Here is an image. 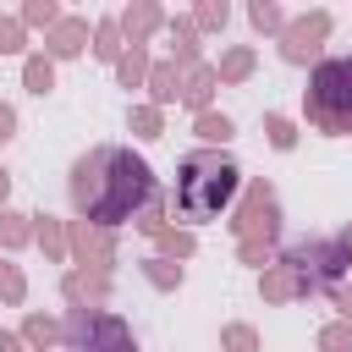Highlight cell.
Wrapping results in <instances>:
<instances>
[{"label": "cell", "mask_w": 352, "mask_h": 352, "mask_svg": "<svg viewBox=\"0 0 352 352\" xmlns=\"http://www.w3.org/2000/svg\"><path fill=\"white\" fill-rule=\"evenodd\" d=\"M28 231H22V214H6V242H22Z\"/></svg>", "instance_id": "29"}, {"label": "cell", "mask_w": 352, "mask_h": 352, "mask_svg": "<svg viewBox=\"0 0 352 352\" xmlns=\"http://www.w3.org/2000/svg\"><path fill=\"white\" fill-rule=\"evenodd\" d=\"M324 33H330V16H324V11H314L308 22H292V28H286V44H280V50H286V60H308V55L319 50V38H324Z\"/></svg>", "instance_id": "6"}, {"label": "cell", "mask_w": 352, "mask_h": 352, "mask_svg": "<svg viewBox=\"0 0 352 352\" xmlns=\"http://www.w3.org/2000/svg\"><path fill=\"white\" fill-rule=\"evenodd\" d=\"M209 82H214V72H192V82H187L182 94H187L192 104H204V99H209Z\"/></svg>", "instance_id": "16"}, {"label": "cell", "mask_w": 352, "mask_h": 352, "mask_svg": "<svg viewBox=\"0 0 352 352\" xmlns=\"http://www.w3.org/2000/svg\"><path fill=\"white\" fill-rule=\"evenodd\" d=\"M132 126L143 138H160V110H132Z\"/></svg>", "instance_id": "20"}, {"label": "cell", "mask_w": 352, "mask_h": 352, "mask_svg": "<svg viewBox=\"0 0 352 352\" xmlns=\"http://www.w3.org/2000/svg\"><path fill=\"white\" fill-rule=\"evenodd\" d=\"M138 72H143V55H138V50H132V55H126V60H121V77H126V82H132V77H138Z\"/></svg>", "instance_id": "28"}, {"label": "cell", "mask_w": 352, "mask_h": 352, "mask_svg": "<svg viewBox=\"0 0 352 352\" xmlns=\"http://www.w3.org/2000/svg\"><path fill=\"white\" fill-rule=\"evenodd\" d=\"M248 66H253V55H248V50H236V55H226L220 77H248Z\"/></svg>", "instance_id": "19"}, {"label": "cell", "mask_w": 352, "mask_h": 352, "mask_svg": "<svg viewBox=\"0 0 352 352\" xmlns=\"http://www.w3.org/2000/svg\"><path fill=\"white\" fill-rule=\"evenodd\" d=\"M154 22H160V11H148V6H143V11H132V16H126V33H132V44H138V33H143V28H154Z\"/></svg>", "instance_id": "18"}, {"label": "cell", "mask_w": 352, "mask_h": 352, "mask_svg": "<svg viewBox=\"0 0 352 352\" xmlns=\"http://www.w3.org/2000/svg\"><path fill=\"white\" fill-rule=\"evenodd\" d=\"M231 226H236V231H242L248 242H253V236H264V242H270V236H275V226H280L275 192H270L264 182H253V187H248V204H242V214H236Z\"/></svg>", "instance_id": "5"}, {"label": "cell", "mask_w": 352, "mask_h": 352, "mask_svg": "<svg viewBox=\"0 0 352 352\" xmlns=\"http://www.w3.org/2000/svg\"><path fill=\"white\" fill-rule=\"evenodd\" d=\"M50 50H55V55H77V50H82V22H60V33H55Z\"/></svg>", "instance_id": "9"}, {"label": "cell", "mask_w": 352, "mask_h": 352, "mask_svg": "<svg viewBox=\"0 0 352 352\" xmlns=\"http://www.w3.org/2000/svg\"><path fill=\"white\" fill-rule=\"evenodd\" d=\"M148 280H154V286H176V280H182V270H170L165 258H148Z\"/></svg>", "instance_id": "17"}, {"label": "cell", "mask_w": 352, "mask_h": 352, "mask_svg": "<svg viewBox=\"0 0 352 352\" xmlns=\"http://www.w3.org/2000/svg\"><path fill=\"white\" fill-rule=\"evenodd\" d=\"M0 352H22V346H16V341H11V336H6V341H0Z\"/></svg>", "instance_id": "31"}, {"label": "cell", "mask_w": 352, "mask_h": 352, "mask_svg": "<svg viewBox=\"0 0 352 352\" xmlns=\"http://www.w3.org/2000/svg\"><path fill=\"white\" fill-rule=\"evenodd\" d=\"M11 132H16V110H11V104H0V143H6Z\"/></svg>", "instance_id": "25"}, {"label": "cell", "mask_w": 352, "mask_h": 352, "mask_svg": "<svg viewBox=\"0 0 352 352\" xmlns=\"http://www.w3.org/2000/svg\"><path fill=\"white\" fill-rule=\"evenodd\" d=\"M50 82H55L50 77V60H28V88L33 94H50Z\"/></svg>", "instance_id": "13"}, {"label": "cell", "mask_w": 352, "mask_h": 352, "mask_svg": "<svg viewBox=\"0 0 352 352\" xmlns=\"http://www.w3.org/2000/svg\"><path fill=\"white\" fill-rule=\"evenodd\" d=\"M176 94H182V88H176V72H170V66H154V99L165 104V99H176Z\"/></svg>", "instance_id": "12"}, {"label": "cell", "mask_w": 352, "mask_h": 352, "mask_svg": "<svg viewBox=\"0 0 352 352\" xmlns=\"http://www.w3.org/2000/svg\"><path fill=\"white\" fill-rule=\"evenodd\" d=\"M0 292L16 302V297H22V275H16V270H6V275H0Z\"/></svg>", "instance_id": "23"}, {"label": "cell", "mask_w": 352, "mask_h": 352, "mask_svg": "<svg viewBox=\"0 0 352 352\" xmlns=\"http://www.w3.org/2000/svg\"><path fill=\"white\" fill-rule=\"evenodd\" d=\"M66 352H132V330L116 314H94L77 308L66 319Z\"/></svg>", "instance_id": "4"}, {"label": "cell", "mask_w": 352, "mask_h": 352, "mask_svg": "<svg viewBox=\"0 0 352 352\" xmlns=\"http://www.w3.org/2000/svg\"><path fill=\"white\" fill-rule=\"evenodd\" d=\"M55 16H60L55 6H28V22H55Z\"/></svg>", "instance_id": "26"}, {"label": "cell", "mask_w": 352, "mask_h": 352, "mask_svg": "<svg viewBox=\"0 0 352 352\" xmlns=\"http://www.w3.org/2000/svg\"><path fill=\"white\" fill-rule=\"evenodd\" d=\"M253 22H258V28H280V11H275V6H253Z\"/></svg>", "instance_id": "22"}, {"label": "cell", "mask_w": 352, "mask_h": 352, "mask_svg": "<svg viewBox=\"0 0 352 352\" xmlns=\"http://www.w3.org/2000/svg\"><path fill=\"white\" fill-rule=\"evenodd\" d=\"M302 110H308V121H314L319 132H330V138L352 132V55H330V60L314 66L308 94H302Z\"/></svg>", "instance_id": "3"}, {"label": "cell", "mask_w": 352, "mask_h": 352, "mask_svg": "<svg viewBox=\"0 0 352 352\" xmlns=\"http://www.w3.org/2000/svg\"><path fill=\"white\" fill-rule=\"evenodd\" d=\"M236 165L226 154H187L176 165V209L182 220H214L236 192Z\"/></svg>", "instance_id": "2"}, {"label": "cell", "mask_w": 352, "mask_h": 352, "mask_svg": "<svg viewBox=\"0 0 352 352\" xmlns=\"http://www.w3.org/2000/svg\"><path fill=\"white\" fill-rule=\"evenodd\" d=\"M6 187H11V176H6V170H0V198H6Z\"/></svg>", "instance_id": "32"}, {"label": "cell", "mask_w": 352, "mask_h": 352, "mask_svg": "<svg viewBox=\"0 0 352 352\" xmlns=\"http://www.w3.org/2000/svg\"><path fill=\"white\" fill-rule=\"evenodd\" d=\"M264 126H270V143H275V148H292V138H297V132H292V121H286V116H270Z\"/></svg>", "instance_id": "14"}, {"label": "cell", "mask_w": 352, "mask_h": 352, "mask_svg": "<svg viewBox=\"0 0 352 352\" xmlns=\"http://www.w3.org/2000/svg\"><path fill=\"white\" fill-rule=\"evenodd\" d=\"M226 346H231V352H253V346H258V336H253L248 324H231V330H226Z\"/></svg>", "instance_id": "15"}, {"label": "cell", "mask_w": 352, "mask_h": 352, "mask_svg": "<svg viewBox=\"0 0 352 352\" xmlns=\"http://www.w3.org/2000/svg\"><path fill=\"white\" fill-rule=\"evenodd\" d=\"M336 302H341V308H346V314H352V292H346V286H341V292H336Z\"/></svg>", "instance_id": "30"}, {"label": "cell", "mask_w": 352, "mask_h": 352, "mask_svg": "<svg viewBox=\"0 0 352 352\" xmlns=\"http://www.w3.org/2000/svg\"><path fill=\"white\" fill-rule=\"evenodd\" d=\"M319 346H324V352H352V324H330V330H319Z\"/></svg>", "instance_id": "11"}, {"label": "cell", "mask_w": 352, "mask_h": 352, "mask_svg": "<svg viewBox=\"0 0 352 352\" xmlns=\"http://www.w3.org/2000/svg\"><path fill=\"white\" fill-rule=\"evenodd\" d=\"M72 198L94 226H121L132 209L154 204V176L138 154L126 148H94L72 170Z\"/></svg>", "instance_id": "1"}, {"label": "cell", "mask_w": 352, "mask_h": 352, "mask_svg": "<svg viewBox=\"0 0 352 352\" xmlns=\"http://www.w3.org/2000/svg\"><path fill=\"white\" fill-rule=\"evenodd\" d=\"M50 336H55L50 319H28V341H50Z\"/></svg>", "instance_id": "24"}, {"label": "cell", "mask_w": 352, "mask_h": 352, "mask_svg": "<svg viewBox=\"0 0 352 352\" xmlns=\"http://www.w3.org/2000/svg\"><path fill=\"white\" fill-rule=\"evenodd\" d=\"M297 258H314V275H319V280H336V275L346 270L341 242H302V253H297Z\"/></svg>", "instance_id": "7"}, {"label": "cell", "mask_w": 352, "mask_h": 352, "mask_svg": "<svg viewBox=\"0 0 352 352\" xmlns=\"http://www.w3.org/2000/svg\"><path fill=\"white\" fill-rule=\"evenodd\" d=\"M297 270H302V264H297V258H292V264H280V270H275V275H264V297H292V292H308V286H314V280H302V275H297Z\"/></svg>", "instance_id": "8"}, {"label": "cell", "mask_w": 352, "mask_h": 352, "mask_svg": "<svg viewBox=\"0 0 352 352\" xmlns=\"http://www.w3.org/2000/svg\"><path fill=\"white\" fill-rule=\"evenodd\" d=\"M11 50H22V28L16 22H0V55H11Z\"/></svg>", "instance_id": "21"}, {"label": "cell", "mask_w": 352, "mask_h": 352, "mask_svg": "<svg viewBox=\"0 0 352 352\" xmlns=\"http://www.w3.org/2000/svg\"><path fill=\"white\" fill-rule=\"evenodd\" d=\"M99 55H116V28H110V22L99 28Z\"/></svg>", "instance_id": "27"}, {"label": "cell", "mask_w": 352, "mask_h": 352, "mask_svg": "<svg viewBox=\"0 0 352 352\" xmlns=\"http://www.w3.org/2000/svg\"><path fill=\"white\" fill-rule=\"evenodd\" d=\"M198 138H204V143H226V138H231V121H226V116H198Z\"/></svg>", "instance_id": "10"}]
</instances>
